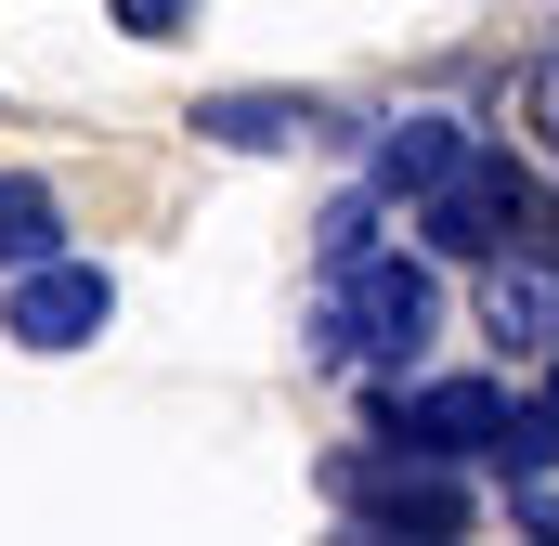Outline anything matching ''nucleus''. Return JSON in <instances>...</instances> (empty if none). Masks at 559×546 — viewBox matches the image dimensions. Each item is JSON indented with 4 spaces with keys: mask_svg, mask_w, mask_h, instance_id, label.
Returning a JSON list of instances; mask_svg holds the SVG:
<instances>
[{
    "mask_svg": "<svg viewBox=\"0 0 559 546\" xmlns=\"http://www.w3.org/2000/svg\"><path fill=\"white\" fill-rule=\"evenodd\" d=\"M195 131L274 156V143H312V131H325V105H312V92H209V105H195Z\"/></svg>",
    "mask_w": 559,
    "mask_h": 546,
    "instance_id": "nucleus-7",
    "label": "nucleus"
},
{
    "mask_svg": "<svg viewBox=\"0 0 559 546\" xmlns=\"http://www.w3.org/2000/svg\"><path fill=\"white\" fill-rule=\"evenodd\" d=\"M534 131L559 143V52H547V79H534Z\"/></svg>",
    "mask_w": 559,
    "mask_h": 546,
    "instance_id": "nucleus-11",
    "label": "nucleus"
},
{
    "mask_svg": "<svg viewBox=\"0 0 559 546\" xmlns=\"http://www.w3.org/2000/svg\"><path fill=\"white\" fill-rule=\"evenodd\" d=\"M105 13H118V26H131V39H169V26H182V13H195V0H105Z\"/></svg>",
    "mask_w": 559,
    "mask_h": 546,
    "instance_id": "nucleus-10",
    "label": "nucleus"
},
{
    "mask_svg": "<svg viewBox=\"0 0 559 546\" xmlns=\"http://www.w3.org/2000/svg\"><path fill=\"white\" fill-rule=\"evenodd\" d=\"M66 248V209H52V182H0V273L52 261Z\"/></svg>",
    "mask_w": 559,
    "mask_h": 546,
    "instance_id": "nucleus-9",
    "label": "nucleus"
},
{
    "mask_svg": "<svg viewBox=\"0 0 559 546\" xmlns=\"http://www.w3.org/2000/svg\"><path fill=\"white\" fill-rule=\"evenodd\" d=\"M378 429H404L417 455H495V429H508V391H495V378H417V391L378 416Z\"/></svg>",
    "mask_w": 559,
    "mask_h": 546,
    "instance_id": "nucleus-6",
    "label": "nucleus"
},
{
    "mask_svg": "<svg viewBox=\"0 0 559 546\" xmlns=\"http://www.w3.org/2000/svg\"><path fill=\"white\" fill-rule=\"evenodd\" d=\"M481 325L508 365H547L559 352V248H495L481 261Z\"/></svg>",
    "mask_w": 559,
    "mask_h": 546,
    "instance_id": "nucleus-5",
    "label": "nucleus"
},
{
    "mask_svg": "<svg viewBox=\"0 0 559 546\" xmlns=\"http://www.w3.org/2000/svg\"><path fill=\"white\" fill-rule=\"evenodd\" d=\"M455 156H468V131H455L442 105H417V118H391V131H378V182H391V195H429Z\"/></svg>",
    "mask_w": 559,
    "mask_h": 546,
    "instance_id": "nucleus-8",
    "label": "nucleus"
},
{
    "mask_svg": "<svg viewBox=\"0 0 559 546\" xmlns=\"http://www.w3.org/2000/svg\"><path fill=\"white\" fill-rule=\"evenodd\" d=\"M0 325H13L26 352H79V339H105V325H118V286H105L92 261H66V248H52V261H26L13 286H0Z\"/></svg>",
    "mask_w": 559,
    "mask_h": 546,
    "instance_id": "nucleus-4",
    "label": "nucleus"
},
{
    "mask_svg": "<svg viewBox=\"0 0 559 546\" xmlns=\"http://www.w3.org/2000/svg\"><path fill=\"white\" fill-rule=\"evenodd\" d=\"M547 222H559V195H547V169H521V156H455L442 182L417 195V235L442 248V261H495V248H547Z\"/></svg>",
    "mask_w": 559,
    "mask_h": 546,
    "instance_id": "nucleus-2",
    "label": "nucleus"
},
{
    "mask_svg": "<svg viewBox=\"0 0 559 546\" xmlns=\"http://www.w3.org/2000/svg\"><path fill=\"white\" fill-rule=\"evenodd\" d=\"M325 495H338L352 521H378V534H468V482H455V455H417L404 429L325 455Z\"/></svg>",
    "mask_w": 559,
    "mask_h": 546,
    "instance_id": "nucleus-3",
    "label": "nucleus"
},
{
    "mask_svg": "<svg viewBox=\"0 0 559 546\" xmlns=\"http://www.w3.org/2000/svg\"><path fill=\"white\" fill-rule=\"evenodd\" d=\"M429 339H442V273L417 248H365V261H325L312 299V352L352 365V378H417Z\"/></svg>",
    "mask_w": 559,
    "mask_h": 546,
    "instance_id": "nucleus-1",
    "label": "nucleus"
}]
</instances>
